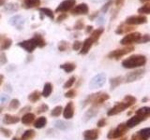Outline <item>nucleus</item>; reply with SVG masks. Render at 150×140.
Listing matches in <instances>:
<instances>
[{
    "mask_svg": "<svg viewBox=\"0 0 150 140\" xmlns=\"http://www.w3.org/2000/svg\"><path fill=\"white\" fill-rule=\"evenodd\" d=\"M62 111H63L62 106H56L55 107H54L53 110L51 111V116H53V117H59L61 114H62Z\"/></svg>",
    "mask_w": 150,
    "mask_h": 140,
    "instance_id": "42",
    "label": "nucleus"
},
{
    "mask_svg": "<svg viewBox=\"0 0 150 140\" xmlns=\"http://www.w3.org/2000/svg\"><path fill=\"white\" fill-rule=\"evenodd\" d=\"M27 98H28V100H29L30 102L36 103V102H38L41 98V92L36 90L34 92H32L31 93H29V95H28Z\"/></svg>",
    "mask_w": 150,
    "mask_h": 140,
    "instance_id": "34",
    "label": "nucleus"
},
{
    "mask_svg": "<svg viewBox=\"0 0 150 140\" xmlns=\"http://www.w3.org/2000/svg\"><path fill=\"white\" fill-rule=\"evenodd\" d=\"M110 99V95L108 94L107 92H98V94L94 99L92 106H100V105H102L103 103H105L107 100Z\"/></svg>",
    "mask_w": 150,
    "mask_h": 140,
    "instance_id": "16",
    "label": "nucleus"
},
{
    "mask_svg": "<svg viewBox=\"0 0 150 140\" xmlns=\"http://www.w3.org/2000/svg\"><path fill=\"white\" fill-rule=\"evenodd\" d=\"M33 39L35 40L36 44H37V48H44L46 46V40L44 39L43 36H41L39 33H35L34 36H33Z\"/></svg>",
    "mask_w": 150,
    "mask_h": 140,
    "instance_id": "26",
    "label": "nucleus"
},
{
    "mask_svg": "<svg viewBox=\"0 0 150 140\" xmlns=\"http://www.w3.org/2000/svg\"><path fill=\"white\" fill-rule=\"evenodd\" d=\"M136 115L141 116V117H144L145 119H148L149 116H150V107L149 106H143L139 108L137 111H136Z\"/></svg>",
    "mask_w": 150,
    "mask_h": 140,
    "instance_id": "32",
    "label": "nucleus"
},
{
    "mask_svg": "<svg viewBox=\"0 0 150 140\" xmlns=\"http://www.w3.org/2000/svg\"><path fill=\"white\" fill-rule=\"evenodd\" d=\"M147 100H148V98L147 97H144V99H142V102H146Z\"/></svg>",
    "mask_w": 150,
    "mask_h": 140,
    "instance_id": "60",
    "label": "nucleus"
},
{
    "mask_svg": "<svg viewBox=\"0 0 150 140\" xmlns=\"http://www.w3.org/2000/svg\"><path fill=\"white\" fill-rule=\"evenodd\" d=\"M4 9L8 12H16L19 10V5L17 3H8L5 5Z\"/></svg>",
    "mask_w": 150,
    "mask_h": 140,
    "instance_id": "36",
    "label": "nucleus"
},
{
    "mask_svg": "<svg viewBox=\"0 0 150 140\" xmlns=\"http://www.w3.org/2000/svg\"><path fill=\"white\" fill-rule=\"evenodd\" d=\"M19 106H20V101L16 99V98H14V99H11V102H9L8 109L9 110H16L19 108Z\"/></svg>",
    "mask_w": 150,
    "mask_h": 140,
    "instance_id": "38",
    "label": "nucleus"
},
{
    "mask_svg": "<svg viewBox=\"0 0 150 140\" xmlns=\"http://www.w3.org/2000/svg\"><path fill=\"white\" fill-rule=\"evenodd\" d=\"M36 136V132L33 129H28L25 131V133L22 134L21 140H32Z\"/></svg>",
    "mask_w": 150,
    "mask_h": 140,
    "instance_id": "33",
    "label": "nucleus"
},
{
    "mask_svg": "<svg viewBox=\"0 0 150 140\" xmlns=\"http://www.w3.org/2000/svg\"><path fill=\"white\" fill-rule=\"evenodd\" d=\"M134 50V47L133 46H125L124 48H121V49H116L115 50H112L108 53L107 57L111 59V60H119L121 57L130 53L131 51Z\"/></svg>",
    "mask_w": 150,
    "mask_h": 140,
    "instance_id": "4",
    "label": "nucleus"
},
{
    "mask_svg": "<svg viewBox=\"0 0 150 140\" xmlns=\"http://www.w3.org/2000/svg\"><path fill=\"white\" fill-rule=\"evenodd\" d=\"M25 18L21 15H15L11 17V19L8 20V23L11 25H12L13 27H15L16 29L18 30H22L23 29V26H25Z\"/></svg>",
    "mask_w": 150,
    "mask_h": 140,
    "instance_id": "11",
    "label": "nucleus"
},
{
    "mask_svg": "<svg viewBox=\"0 0 150 140\" xmlns=\"http://www.w3.org/2000/svg\"><path fill=\"white\" fill-rule=\"evenodd\" d=\"M12 140H21V139H19V138H17V137H13Z\"/></svg>",
    "mask_w": 150,
    "mask_h": 140,
    "instance_id": "63",
    "label": "nucleus"
},
{
    "mask_svg": "<svg viewBox=\"0 0 150 140\" xmlns=\"http://www.w3.org/2000/svg\"><path fill=\"white\" fill-rule=\"evenodd\" d=\"M53 92V85L50 82H46L43 86V90L41 92V96H43L45 98H48L51 93Z\"/></svg>",
    "mask_w": 150,
    "mask_h": 140,
    "instance_id": "30",
    "label": "nucleus"
},
{
    "mask_svg": "<svg viewBox=\"0 0 150 140\" xmlns=\"http://www.w3.org/2000/svg\"><path fill=\"white\" fill-rule=\"evenodd\" d=\"M129 129L127 127V125L125 123H120L118 124L117 127H115V129H112L109 133L107 134V137L112 140V139H118L123 137L124 135L128 133V131Z\"/></svg>",
    "mask_w": 150,
    "mask_h": 140,
    "instance_id": "5",
    "label": "nucleus"
},
{
    "mask_svg": "<svg viewBox=\"0 0 150 140\" xmlns=\"http://www.w3.org/2000/svg\"><path fill=\"white\" fill-rule=\"evenodd\" d=\"M100 135V131L98 128L86 130L83 133V140H97Z\"/></svg>",
    "mask_w": 150,
    "mask_h": 140,
    "instance_id": "13",
    "label": "nucleus"
},
{
    "mask_svg": "<svg viewBox=\"0 0 150 140\" xmlns=\"http://www.w3.org/2000/svg\"><path fill=\"white\" fill-rule=\"evenodd\" d=\"M138 13H140L141 15H148V14H150V4L147 2L146 4H144V6L139 8Z\"/></svg>",
    "mask_w": 150,
    "mask_h": 140,
    "instance_id": "37",
    "label": "nucleus"
},
{
    "mask_svg": "<svg viewBox=\"0 0 150 140\" xmlns=\"http://www.w3.org/2000/svg\"><path fill=\"white\" fill-rule=\"evenodd\" d=\"M120 140H127V138H121Z\"/></svg>",
    "mask_w": 150,
    "mask_h": 140,
    "instance_id": "64",
    "label": "nucleus"
},
{
    "mask_svg": "<svg viewBox=\"0 0 150 140\" xmlns=\"http://www.w3.org/2000/svg\"><path fill=\"white\" fill-rule=\"evenodd\" d=\"M49 110V106L47 104H41L39 107L37 108L36 110V113L37 114H42V113H45Z\"/></svg>",
    "mask_w": 150,
    "mask_h": 140,
    "instance_id": "43",
    "label": "nucleus"
},
{
    "mask_svg": "<svg viewBox=\"0 0 150 140\" xmlns=\"http://www.w3.org/2000/svg\"><path fill=\"white\" fill-rule=\"evenodd\" d=\"M147 22V17L144 15H132L128 17L125 20L124 23L130 26H136V25H140V24H144V23Z\"/></svg>",
    "mask_w": 150,
    "mask_h": 140,
    "instance_id": "8",
    "label": "nucleus"
},
{
    "mask_svg": "<svg viewBox=\"0 0 150 140\" xmlns=\"http://www.w3.org/2000/svg\"><path fill=\"white\" fill-rule=\"evenodd\" d=\"M20 121V118L18 116H14L11 114H5L3 117V123L7 125L15 124Z\"/></svg>",
    "mask_w": 150,
    "mask_h": 140,
    "instance_id": "23",
    "label": "nucleus"
},
{
    "mask_svg": "<svg viewBox=\"0 0 150 140\" xmlns=\"http://www.w3.org/2000/svg\"><path fill=\"white\" fill-rule=\"evenodd\" d=\"M86 34L89 35V34H91V33L93 32V26L92 25H87L86 28Z\"/></svg>",
    "mask_w": 150,
    "mask_h": 140,
    "instance_id": "56",
    "label": "nucleus"
},
{
    "mask_svg": "<svg viewBox=\"0 0 150 140\" xmlns=\"http://www.w3.org/2000/svg\"><path fill=\"white\" fill-rule=\"evenodd\" d=\"M75 5H76V0H64L55 8V12L58 13L68 12L69 10H71Z\"/></svg>",
    "mask_w": 150,
    "mask_h": 140,
    "instance_id": "9",
    "label": "nucleus"
},
{
    "mask_svg": "<svg viewBox=\"0 0 150 140\" xmlns=\"http://www.w3.org/2000/svg\"><path fill=\"white\" fill-rule=\"evenodd\" d=\"M74 104L72 101L69 102L66 106L63 108V111H62V114H63V117L66 119V120H70L73 118L74 116Z\"/></svg>",
    "mask_w": 150,
    "mask_h": 140,
    "instance_id": "15",
    "label": "nucleus"
},
{
    "mask_svg": "<svg viewBox=\"0 0 150 140\" xmlns=\"http://www.w3.org/2000/svg\"><path fill=\"white\" fill-rule=\"evenodd\" d=\"M97 94H98V92L92 93V94L88 95V96L86 98V99L83 100V104H82V106H83V107H84V106H87V105H89V104H92L93 101H94V99H95V97L97 96Z\"/></svg>",
    "mask_w": 150,
    "mask_h": 140,
    "instance_id": "39",
    "label": "nucleus"
},
{
    "mask_svg": "<svg viewBox=\"0 0 150 140\" xmlns=\"http://www.w3.org/2000/svg\"><path fill=\"white\" fill-rule=\"evenodd\" d=\"M72 15H86L89 12V8L86 3H81L79 5H75L74 8L70 10Z\"/></svg>",
    "mask_w": 150,
    "mask_h": 140,
    "instance_id": "12",
    "label": "nucleus"
},
{
    "mask_svg": "<svg viewBox=\"0 0 150 140\" xmlns=\"http://www.w3.org/2000/svg\"><path fill=\"white\" fill-rule=\"evenodd\" d=\"M133 30H134L133 26H130V25L126 24V23H124V22H122L121 24H119L115 29V34H117V35L129 34V32L133 31Z\"/></svg>",
    "mask_w": 150,
    "mask_h": 140,
    "instance_id": "19",
    "label": "nucleus"
},
{
    "mask_svg": "<svg viewBox=\"0 0 150 140\" xmlns=\"http://www.w3.org/2000/svg\"><path fill=\"white\" fill-rule=\"evenodd\" d=\"M147 62L146 56L144 54H133L122 61V66L127 69H136L143 67Z\"/></svg>",
    "mask_w": 150,
    "mask_h": 140,
    "instance_id": "2",
    "label": "nucleus"
},
{
    "mask_svg": "<svg viewBox=\"0 0 150 140\" xmlns=\"http://www.w3.org/2000/svg\"><path fill=\"white\" fill-rule=\"evenodd\" d=\"M106 82V75L104 73H100L94 76L90 82H89V88L90 89H98L101 88Z\"/></svg>",
    "mask_w": 150,
    "mask_h": 140,
    "instance_id": "7",
    "label": "nucleus"
},
{
    "mask_svg": "<svg viewBox=\"0 0 150 140\" xmlns=\"http://www.w3.org/2000/svg\"><path fill=\"white\" fill-rule=\"evenodd\" d=\"M104 33V28L103 27H100L96 30H93V32L90 34V38L92 39V41L94 42V44H96L97 42L100 40V36H102V34Z\"/></svg>",
    "mask_w": 150,
    "mask_h": 140,
    "instance_id": "24",
    "label": "nucleus"
},
{
    "mask_svg": "<svg viewBox=\"0 0 150 140\" xmlns=\"http://www.w3.org/2000/svg\"><path fill=\"white\" fill-rule=\"evenodd\" d=\"M17 45L19 47H21L22 49H23L28 53H32L37 48V44L35 40L33 39V37L30 39H26V40L19 42V43H17Z\"/></svg>",
    "mask_w": 150,
    "mask_h": 140,
    "instance_id": "10",
    "label": "nucleus"
},
{
    "mask_svg": "<svg viewBox=\"0 0 150 140\" xmlns=\"http://www.w3.org/2000/svg\"><path fill=\"white\" fill-rule=\"evenodd\" d=\"M8 99H9V96L8 94H2V95H0V103H2V104H5V103H7Z\"/></svg>",
    "mask_w": 150,
    "mask_h": 140,
    "instance_id": "53",
    "label": "nucleus"
},
{
    "mask_svg": "<svg viewBox=\"0 0 150 140\" xmlns=\"http://www.w3.org/2000/svg\"><path fill=\"white\" fill-rule=\"evenodd\" d=\"M142 34L139 32H131L127 34L123 38L120 40V44L123 46H130L134 43H138Z\"/></svg>",
    "mask_w": 150,
    "mask_h": 140,
    "instance_id": "6",
    "label": "nucleus"
},
{
    "mask_svg": "<svg viewBox=\"0 0 150 140\" xmlns=\"http://www.w3.org/2000/svg\"><path fill=\"white\" fill-rule=\"evenodd\" d=\"M3 111V106H0V113Z\"/></svg>",
    "mask_w": 150,
    "mask_h": 140,
    "instance_id": "62",
    "label": "nucleus"
},
{
    "mask_svg": "<svg viewBox=\"0 0 150 140\" xmlns=\"http://www.w3.org/2000/svg\"><path fill=\"white\" fill-rule=\"evenodd\" d=\"M3 81H4V75H0V85L3 83Z\"/></svg>",
    "mask_w": 150,
    "mask_h": 140,
    "instance_id": "59",
    "label": "nucleus"
},
{
    "mask_svg": "<svg viewBox=\"0 0 150 140\" xmlns=\"http://www.w3.org/2000/svg\"><path fill=\"white\" fill-rule=\"evenodd\" d=\"M135 134L139 140H148L150 137V128L146 127V128L141 129Z\"/></svg>",
    "mask_w": 150,
    "mask_h": 140,
    "instance_id": "25",
    "label": "nucleus"
},
{
    "mask_svg": "<svg viewBox=\"0 0 150 140\" xmlns=\"http://www.w3.org/2000/svg\"><path fill=\"white\" fill-rule=\"evenodd\" d=\"M76 82V77L75 76H71L70 77L67 81H66L64 83V85H63V88L64 89H69V88H71L73 85H74V83Z\"/></svg>",
    "mask_w": 150,
    "mask_h": 140,
    "instance_id": "41",
    "label": "nucleus"
},
{
    "mask_svg": "<svg viewBox=\"0 0 150 140\" xmlns=\"http://www.w3.org/2000/svg\"><path fill=\"white\" fill-rule=\"evenodd\" d=\"M77 96V91L74 90V89H71V90H69L67 92L65 93V97L66 98H69V99H73Z\"/></svg>",
    "mask_w": 150,
    "mask_h": 140,
    "instance_id": "45",
    "label": "nucleus"
},
{
    "mask_svg": "<svg viewBox=\"0 0 150 140\" xmlns=\"http://www.w3.org/2000/svg\"><path fill=\"white\" fill-rule=\"evenodd\" d=\"M12 45V39L7 37L5 35H0V50H6Z\"/></svg>",
    "mask_w": 150,
    "mask_h": 140,
    "instance_id": "18",
    "label": "nucleus"
},
{
    "mask_svg": "<svg viewBox=\"0 0 150 140\" xmlns=\"http://www.w3.org/2000/svg\"><path fill=\"white\" fill-rule=\"evenodd\" d=\"M81 47H82V42L79 41V40H75L72 44V50H81Z\"/></svg>",
    "mask_w": 150,
    "mask_h": 140,
    "instance_id": "50",
    "label": "nucleus"
},
{
    "mask_svg": "<svg viewBox=\"0 0 150 140\" xmlns=\"http://www.w3.org/2000/svg\"><path fill=\"white\" fill-rule=\"evenodd\" d=\"M69 48V43L68 41H66V40H61L58 45H57V49L59 51H66V50H68Z\"/></svg>",
    "mask_w": 150,
    "mask_h": 140,
    "instance_id": "40",
    "label": "nucleus"
},
{
    "mask_svg": "<svg viewBox=\"0 0 150 140\" xmlns=\"http://www.w3.org/2000/svg\"><path fill=\"white\" fill-rule=\"evenodd\" d=\"M31 108L32 107L31 106H25V107H23V108L19 111V113L20 114H23V113H28V112H29L30 110H31Z\"/></svg>",
    "mask_w": 150,
    "mask_h": 140,
    "instance_id": "54",
    "label": "nucleus"
},
{
    "mask_svg": "<svg viewBox=\"0 0 150 140\" xmlns=\"http://www.w3.org/2000/svg\"><path fill=\"white\" fill-rule=\"evenodd\" d=\"M98 113V106H92L90 108H89L86 112V114L83 116V120L84 121H88L89 120L93 119L94 117H96Z\"/></svg>",
    "mask_w": 150,
    "mask_h": 140,
    "instance_id": "21",
    "label": "nucleus"
},
{
    "mask_svg": "<svg viewBox=\"0 0 150 140\" xmlns=\"http://www.w3.org/2000/svg\"><path fill=\"white\" fill-rule=\"evenodd\" d=\"M112 5V0H109L107 3H105L104 5L102 6V8H100V11L102 13H106L108 11V9H109V8Z\"/></svg>",
    "mask_w": 150,
    "mask_h": 140,
    "instance_id": "48",
    "label": "nucleus"
},
{
    "mask_svg": "<svg viewBox=\"0 0 150 140\" xmlns=\"http://www.w3.org/2000/svg\"><path fill=\"white\" fill-rule=\"evenodd\" d=\"M47 121H48V120H47L46 117L41 116V117H39L37 120H35V121L33 123H34V127L36 129H42V128L46 126Z\"/></svg>",
    "mask_w": 150,
    "mask_h": 140,
    "instance_id": "28",
    "label": "nucleus"
},
{
    "mask_svg": "<svg viewBox=\"0 0 150 140\" xmlns=\"http://www.w3.org/2000/svg\"><path fill=\"white\" fill-rule=\"evenodd\" d=\"M149 0H140V2H142V3H145V2H148Z\"/></svg>",
    "mask_w": 150,
    "mask_h": 140,
    "instance_id": "61",
    "label": "nucleus"
},
{
    "mask_svg": "<svg viewBox=\"0 0 150 140\" xmlns=\"http://www.w3.org/2000/svg\"><path fill=\"white\" fill-rule=\"evenodd\" d=\"M67 18H68V14L67 13H60L59 16L57 17V19H56V22H63L64 20H66Z\"/></svg>",
    "mask_w": 150,
    "mask_h": 140,
    "instance_id": "52",
    "label": "nucleus"
},
{
    "mask_svg": "<svg viewBox=\"0 0 150 140\" xmlns=\"http://www.w3.org/2000/svg\"><path fill=\"white\" fill-rule=\"evenodd\" d=\"M122 83H123V77L118 76V77L112 78L110 79V89L112 91L115 90L116 87H118Z\"/></svg>",
    "mask_w": 150,
    "mask_h": 140,
    "instance_id": "29",
    "label": "nucleus"
},
{
    "mask_svg": "<svg viewBox=\"0 0 150 140\" xmlns=\"http://www.w3.org/2000/svg\"><path fill=\"white\" fill-rule=\"evenodd\" d=\"M136 102H137V98L134 97L133 95H130V94L126 95L124 97L123 101L116 103L112 108H110L107 111V116L111 117V116H115V115L119 114L121 112L125 111L127 108H129V107L135 105Z\"/></svg>",
    "mask_w": 150,
    "mask_h": 140,
    "instance_id": "1",
    "label": "nucleus"
},
{
    "mask_svg": "<svg viewBox=\"0 0 150 140\" xmlns=\"http://www.w3.org/2000/svg\"><path fill=\"white\" fill-rule=\"evenodd\" d=\"M36 120V116L34 113H31V112H28V113L23 114V117L20 119V121L25 125H30L35 121Z\"/></svg>",
    "mask_w": 150,
    "mask_h": 140,
    "instance_id": "22",
    "label": "nucleus"
},
{
    "mask_svg": "<svg viewBox=\"0 0 150 140\" xmlns=\"http://www.w3.org/2000/svg\"><path fill=\"white\" fill-rule=\"evenodd\" d=\"M124 2H125V0H115V6L119 8L124 5Z\"/></svg>",
    "mask_w": 150,
    "mask_h": 140,
    "instance_id": "55",
    "label": "nucleus"
},
{
    "mask_svg": "<svg viewBox=\"0 0 150 140\" xmlns=\"http://www.w3.org/2000/svg\"><path fill=\"white\" fill-rule=\"evenodd\" d=\"M39 10L40 12V15L47 16L52 21H53L54 19V11L52 10L51 8H40Z\"/></svg>",
    "mask_w": 150,
    "mask_h": 140,
    "instance_id": "31",
    "label": "nucleus"
},
{
    "mask_svg": "<svg viewBox=\"0 0 150 140\" xmlns=\"http://www.w3.org/2000/svg\"><path fill=\"white\" fill-rule=\"evenodd\" d=\"M8 63L7 55L5 52H0V65H4Z\"/></svg>",
    "mask_w": 150,
    "mask_h": 140,
    "instance_id": "49",
    "label": "nucleus"
},
{
    "mask_svg": "<svg viewBox=\"0 0 150 140\" xmlns=\"http://www.w3.org/2000/svg\"><path fill=\"white\" fill-rule=\"evenodd\" d=\"M107 124V120L105 118H101L100 120H98V123H97V126H98V128H102V127H104V126Z\"/></svg>",
    "mask_w": 150,
    "mask_h": 140,
    "instance_id": "51",
    "label": "nucleus"
},
{
    "mask_svg": "<svg viewBox=\"0 0 150 140\" xmlns=\"http://www.w3.org/2000/svg\"><path fill=\"white\" fill-rule=\"evenodd\" d=\"M94 45V42L92 41V39L90 37H87L83 40V42H82V47H81V50H80L79 53L81 55H86L90 49L92 48V46Z\"/></svg>",
    "mask_w": 150,
    "mask_h": 140,
    "instance_id": "17",
    "label": "nucleus"
},
{
    "mask_svg": "<svg viewBox=\"0 0 150 140\" xmlns=\"http://www.w3.org/2000/svg\"><path fill=\"white\" fill-rule=\"evenodd\" d=\"M84 22H83V20H78L76 22H75V24L73 26V29L74 30H83L84 28Z\"/></svg>",
    "mask_w": 150,
    "mask_h": 140,
    "instance_id": "46",
    "label": "nucleus"
},
{
    "mask_svg": "<svg viewBox=\"0 0 150 140\" xmlns=\"http://www.w3.org/2000/svg\"><path fill=\"white\" fill-rule=\"evenodd\" d=\"M41 4L40 0H23L22 3V7L25 9H30V8H39Z\"/></svg>",
    "mask_w": 150,
    "mask_h": 140,
    "instance_id": "20",
    "label": "nucleus"
},
{
    "mask_svg": "<svg viewBox=\"0 0 150 140\" xmlns=\"http://www.w3.org/2000/svg\"><path fill=\"white\" fill-rule=\"evenodd\" d=\"M69 125H70L69 123H66L65 120H56L55 123H54L55 128H57L58 130H61V131L68 130L69 127Z\"/></svg>",
    "mask_w": 150,
    "mask_h": 140,
    "instance_id": "35",
    "label": "nucleus"
},
{
    "mask_svg": "<svg viewBox=\"0 0 150 140\" xmlns=\"http://www.w3.org/2000/svg\"><path fill=\"white\" fill-rule=\"evenodd\" d=\"M6 1L7 0H0V7L5 6V5H6Z\"/></svg>",
    "mask_w": 150,
    "mask_h": 140,
    "instance_id": "58",
    "label": "nucleus"
},
{
    "mask_svg": "<svg viewBox=\"0 0 150 140\" xmlns=\"http://www.w3.org/2000/svg\"><path fill=\"white\" fill-rule=\"evenodd\" d=\"M0 134H2L5 137H11V134H12V132L11 130H9L6 127H3V126H0Z\"/></svg>",
    "mask_w": 150,
    "mask_h": 140,
    "instance_id": "44",
    "label": "nucleus"
},
{
    "mask_svg": "<svg viewBox=\"0 0 150 140\" xmlns=\"http://www.w3.org/2000/svg\"><path fill=\"white\" fill-rule=\"evenodd\" d=\"M97 16H98V11L94 12V14H92L91 16H89V19H90V20H94V18L97 17Z\"/></svg>",
    "mask_w": 150,
    "mask_h": 140,
    "instance_id": "57",
    "label": "nucleus"
},
{
    "mask_svg": "<svg viewBox=\"0 0 150 140\" xmlns=\"http://www.w3.org/2000/svg\"><path fill=\"white\" fill-rule=\"evenodd\" d=\"M147 119L144 118V117H141V116H138V115H134L133 117H131L129 120H128L127 123H125V124L127 125V127L129 129H131V128H134L136 127L137 125H139L141 123H143V121L146 120Z\"/></svg>",
    "mask_w": 150,
    "mask_h": 140,
    "instance_id": "14",
    "label": "nucleus"
},
{
    "mask_svg": "<svg viewBox=\"0 0 150 140\" xmlns=\"http://www.w3.org/2000/svg\"><path fill=\"white\" fill-rule=\"evenodd\" d=\"M145 74V68H138L128 73L123 77V83H131L142 78Z\"/></svg>",
    "mask_w": 150,
    "mask_h": 140,
    "instance_id": "3",
    "label": "nucleus"
},
{
    "mask_svg": "<svg viewBox=\"0 0 150 140\" xmlns=\"http://www.w3.org/2000/svg\"><path fill=\"white\" fill-rule=\"evenodd\" d=\"M150 41V36L148 34H145V35H142L141 38L138 42V44H144V43H148Z\"/></svg>",
    "mask_w": 150,
    "mask_h": 140,
    "instance_id": "47",
    "label": "nucleus"
},
{
    "mask_svg": "<svg viewBox=\"0 0 150 140\" xmlns=\"http://www.w3.org/2000/svg\"><path fill=\"white\" fill-rule=\"evenodd\" d=\"M59 67L63 70L65 73H71L76 69V64L71 62H67L59 65Z\"/></svg>",
    "mask_w": 150,
    "mask_h": 140,
    "instance_id": "27",
    "label": "nucleus"
}]
</instances>
